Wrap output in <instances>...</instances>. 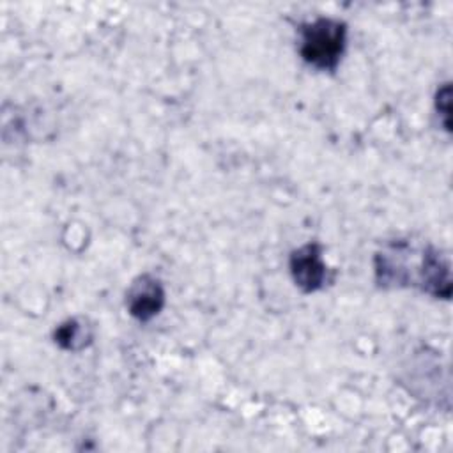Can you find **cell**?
<instances>
[{"instance_id": "6", "label": "cell", "mask_w": 453, "mask_h": 453, "mask_svg": "<svg viewBox=\"0 0 453 453\" xmlns=\"http://www.w3.org/2000/svg\"><path fill=\"white\" fill-rule=\"evenodd\" d=\"M435 108L441 115V120H442V126L446 131H451V122H449V117H451V87L449 83H444L439 90H437V96H435Z\"/></svg>"}, {"instance_id": "5", "label": "cell", "mask_w": 453, "mask_h": 453, "mask_svg": "<svg viewBox=\"0 0 453 453\" xmlns=\"http://www.w3.org/2000/svg\"><path fill=\"white\" fill-rule=\"evenodd\" d=\"M55 343L65 350H81L90 345L94 338V327L83 317H73L64 320L53 333Z\"/></svg>"}, {"instance_id": "4", "label": "cell", "mask_w": 453, "mask_h": 453, "mask_svg": "<svg viewBox=\"0 0 453 453\" xmlns=\"http://www.w3.org/2000/svg\"><path fill=\"white\" fill-rule=\"evenodd\" d=\"M418 285L421 287L423 292H426L434 297L449 299V296H451L449 262L439 250H435L432 246L423 248Z\"/></svg>"}, {"instance_id": "2", "label": "cell", "mask_w": 453, "mask_h": 453, "mask_svg": "<svg viewBox=\"0 0 453 453\" xmlns=\"http://www.w3.org/2000/svg\"><path fill=\"white\" fill-rule=\"evenodd\" d=\"M290 276L304 294L322 288L327 278V267L322 260V246L319 242H306L294 250L288 258Z\"/></svg>"}, {"instance_id": "1", "label": "cell", "mask_w": 453, "mask_h": 453, "mask_svg": "<svg viewBox=\"0 0 453 453\" xmlns=\"http://www.w3.org/2000/svg\"><path fill=\"white\" fill-rule=\"evenodd\" d=\"M303 60L320 71H334L347 44V25L334 18H317L299 28Z\"/></svg>"}, {"instance_id": "3", "label": "cell", "mask_w": 453, "mask_h": 453, "mask_svg": "<svg viewBox=\"0 0 453 453\" xmlns=\"http://www.w3.org/2000/svg\"><path fill=\"white\" fill-rule=\"evenodd\" d=\"M126 306L129 315L140 322L154 319L165 306V288L161 281L149 273L134 278L126 292Z\"/></svg>"}]
</instances>
